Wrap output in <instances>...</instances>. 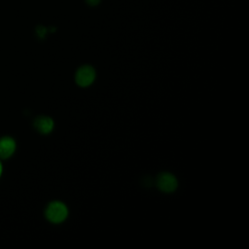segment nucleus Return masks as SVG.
Here are the masks:
<instances>
[{"label":"nucleus","mask_w":249,"mask_h":249,"mask_svg":"<svg viewBox=\"0 0 249 249\" xmlns=\"http://www.w3.org/2000/svg\"><path fill=\"white\" fill-rule=\"evenodd\" d=\"M68 214L66 205L61 201H52L46 208L45 215L46 218L52 223H61L63 222Z\"/></svg>","instance_id":"1"},{"label":"nucleus","mask_w":249,"mask_h":249,"mask_svg":"<svg viewBox=\"0 0 249 249\" xmlns=\"http://www.w3.org/2000/svg\"><path fill=\"white\" fill-rule=\"evenodd\" d=\"M76 83L81 87L89 86L95 78V71L89 65H84L78 69L76 73Z\"/></svg>","instance_id":"2"},{"label":"nucleus","mask_w":249,"mask_h":249,"mask_svg":"<svg viewBox=\"0 0 249 249\" xmlns=\"http://www.w3.org/2000/svg\"><path fill=\"white\" fill-rule=\"evenodd\" d=\"M17 143L11 136L0 137V160L10 159L16 152Z\"/></svg>","instance_id":"3"},{"label":"nucleus","mask_w":249,"mask_h":249,"mask_svg":"<svg viewBox=\"0 0 249 249\" xmlns=\"http://www.w3.org/2000/svg\"><path fill=\"white\" fill-rule=\"evenodd\" d=\"M157 184H158V187L165 193L173 192L177 188L176 178L174 177V175L168 172L160 173L158 177Z\"/></svg>","instance_id":"4"},{"label":"nucleus","mask_w":249,"mask_h":249,"mask_svg":"<svg viewBox=\"0 0 249 249\" xmlns=\"http://www.w3.org/2000/svg\"><path fill=\"white\" fill-rule=\"evenodd\" d=\"M35 128L42 134L50 133L53 128V121L52 118L47 116L37 117L34 121Z\"/></svg>","instance_id":"5"},{"label":"nucleus","mask_w":249,"mask_h":249,"mask_svg":"<svg viewBox=\"0 0 249 249\" xmlns=\"http://www.w3.org/2000/svg\"><path fill=\"white\" fill-rule=\"evenodd\" d=\"M85 1H86V3H87L89 6L93 7V6H97V5L100 3L101 0H85Z\"/></svg>","instance_id":"6"},{"label":"nucleus","mask_w":249,"mask_h":249,"mask_svg":"<svg viewBox=\"0 0 249 249\" xmlns=\"http://www.w3.org/2000/svg\"><path fill=\"white\" fill-rule=\"evenodd\" d=\"M2 174H3V164H2V161L0 160V178H1Z\"/></svg>","instance_id":"7"}]
</instances>
